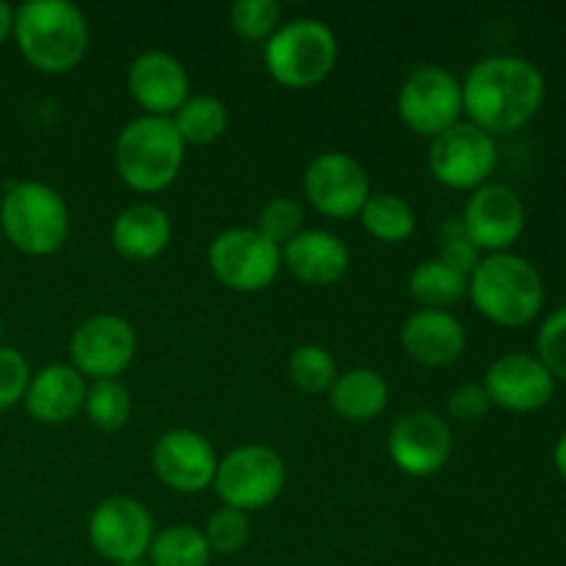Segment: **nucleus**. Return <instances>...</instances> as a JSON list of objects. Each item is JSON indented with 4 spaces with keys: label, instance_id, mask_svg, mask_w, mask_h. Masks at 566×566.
Returning <instances> with one entry per match:
<instances>
[{
    "label": "nucleus",
    "instance_id": "nucleus-1",
    "mask_svg": "<svg viewBox=\"0 0 566 566\" xmlns=\"http://www.w3.org/2000/svg\"><path fill=\"white\" fill-rule=\"evenodd\" d=\"M545 103L539 66L520 55H486L462 81L468 122L484 133H514L528 125Z\"/></svg>",
    "mask_w": 566,
    "mask_h": 566
},
{
    "label": "nucleus",
    "instance_id": "nucleus-2",
    "mask_svg": "<svg viewBox=\"0 0 566 566\" xmlns=\"http://www.w3.org/2000/svg\"><path fill=\"white\" fill-rule=\"evenodd\" d=\"M17 48L33 70L64 75L88 50L86 14L70 0H28L14 9Z\"/></svg>",
    "mask_w": 566,
    "mask_h": 566
},
{
    "label": "nucleus",
    "instance_id": "nucleus-3",
    "mask_svg": "<svg viewBox=\"0 0 566 566\" xmlns=\"http://www.w3.org/2000/svg\"><path fill=\"white\" fill-rule=\"evenodd\" d=\"M468 296L486 321L517 329L542 313L545 285L528 260L514 252H501L481 258L468 280Z\"/></svg>",
    "mask_w": 566,
    "mask_h": 566
},
{
    "label": "nucleus",
    "instance_id": "nucleus-4",
    "mask_svg": "<svg viewBox=\"0 0 566 566\" xmlns=\"http://www.w3.org/2000/svg\"><path fill=\"white\" fill-rule=\"evenodd\" d=\"M186 144L169 116H138L116 136V175L138 193H158L177 180Z\"/></svg>",
    "mask_w": 566,
    "mask_h": 566
},
{
    "label": "nucleus",
    "instance_id": "nucleus-5",
    "mask_svg": "<svg viewBox=\"0 0 566 566\" xmlns=\"http://www.w3.org/2000/svg\"><path fill=\"white\" fill-rule=\"evenodd\" d=\"M0 227L17 252L50 258L70 238V208L64 197L44 182H9L0 202Z\"/></svg>",
    "mask_w": 566,
    "mask_h": 566
},
{
    "label": "nucleus",
    "instance_id": "nucleus-6",
    "mask_svg": "<svg viewBox=\"0 0 566 566\" xmlns=\"http://www.w3.org/2000/svg\"><path fill=\"white\" fill-rule=\"evenodd\" d=\"M265 70L285 88H313L337 64V36L315 17L282 22L263 50Z\"/></svg>",
    "mask_w": 566,
    "mask_h": 566
},
{
    "label": "nucleus",
    "instance_id": "nucleus-7",
    "mask_svg": "<svg viewBox=\"0 0 566 566\" xmlns=\"http://www.w3.org/2000/svg\"><path fill=\"white\" fill-rule=\"evenodd\" d=\"M287 481L285 459L269 446H241L219 459L213 490L227 509L260 512L282 495Z\"/></svg>",
    "mask_w": 566,
    "mask_h": 566
},
{
    "label": "nucleus",
    "instance_id": "nucleus-8",
    "mask_svg": "<svg viewBox=\"0 0 566 566\" xmlns=\"http://www.w3.org/2000/svg\"><path fill=\"white\" fill-rule=\"evenodd\" d=\"M208 265L216 280L235 293H260L282 271V249L265 241L254 227H232L213 238Z\"/></svg>",
    "mask_w": 566,
    "mask_h": 566
},
{
    "label": "nucleus",
    "instance_id": "nucleus-9",
    "mask_svg": "<svg viewBox=\"0 0 566 566\" xmlns=\"http://www.w3.org/2000/svg\"><path fill=\"white\" fill-rule=\"evenodd\" d=\"M398 119L423 138H437L462 122V81L446 66H420L398 88Z\"/></svg>",
    "mask_w": 566,
    "mask_h": 566
},
{
    "label": "nucleus",
    "instance_id": "nucleus-10",
    "mask_svg": "<svg viewBox=\"0 0 566 566\" xmlns=\"http://www.w3.org/2000/svg\"><path fill=\"white\" fill-rule=\"evenodd\" d=\"M497 166L495 136L475 127L473 122H457L431 138L429 171L440 186L453 191H475L486 186Z\"/></svg>",
    "mask_w": 566,
    "mask_h": 566
},
{
    "label": "nucleus",
    "instance_id": "nucleus-11",
    "mask_svg": "<svg viewBox=\"0 0 566 566\" xmlns=\"http://www.w3.org/2000/svg\"><path fill=\"white\" fill-rule=\"evenodd\" d=\"M153 539V514L133 497H105L88 517V542L94 553L114 566L144 562Z\"/></svg>",
    "mask_w": 566,
    "mask_h": 566
},
{
    "label": "nucleus",
    "instance_id": "nucleus-12",
    "mask_svg": "<svg viewBox=\"0 0 566 566\" xmlns=\"http://www.w3.org/2000/svg\"><path fill=\"white\" fill-rule=\"evenodd\" d=\"M136 329L119 315H92L70 340L72 368L92 381L119 379L136 357Z\"/></svg>",
    "mask_w": 566,
    "mask_h": 566
},
{
    "label": "nucleus",
    "instance_id": "nucleus-13",
    "mask_svg": "<svg viewBox=\"0 0 566 566\" xmlns=\"http://www.w3.org/2000/svg\"><path fill=\"white\" fill-rule=\"evenodd\" d=\"M387 453L401 473L431 479L453 453V431L446 418L429 409H415L396 420L387 437Z\"/></svg>",
    "mask_w": 566,
    "mask_h": 566
},
{
    "label": "nucleus",
    "instance_id": "nucleus-14",
    "mask_svg": "<svg viewBox=\"0 0 566 566\" xmlns=\"http://www.w3.org/2000/svg\"><path fill=\"white\" fill-rule=\"evenodd\" d=\"M304 197L326 219H352L368 202L370 180L348 153H324L304 171Z\"/></svg>",
    "mask_w": 566,
    "mask_h": 566
},
{
    "label": "nucleus",
    "instance_id": "nucleus-15",
    "mask_svg": "<svg viewBox=\"0 0 566 566\" xmlns=\"http://www.w3.org/2000/svg\"><path fill=\"white\" fill-rule=\"evenodd\" d=\"M462 224L479 252H509L525 230V205L514 188L486 182L470 193Z\"/></svg>",
    "mask_w": 566,
    "mask_h": 566
},
{
    "label": "nucleus",
    "instance_id": "nucleus-16",
    "mask_svg": "<svg viewBox=\"0 0 566 566\" xmlns=\"http://www.w3.org/2000/svg\"><path fill=\"white\" fill-rule=\"evenodd\" d=\"M216 457L208 437L191 429H171L160 434L153 446V470L160 484L182 495H199L213 486Z\"/></svg>",
    "mask_w": 566,
    "mask_h": 566
},
{
    "label": "nucleus",
    "instance_id": "nucleus-17",
    "mask_svg": "<svg viewBox=\"0 0 566 566\" xmlns=\"http://www.w3.org/2000/svg\"><path fill=\"white\" fill-rule=\"evenodd\" d=\"M484 390L495 407L509 412H536L556 392V379L536 354H503L486 368Z\"/></svg>",
    "mask_w": 566,
    "mask_h": 566
},
{
    "label": "nucleus",
    "instance_id": "nucleus-18",
    "mask_svg": "<svg viewBox=\"0 0 566 566\" xmlns=\"http://www.w3.org/2000/svg\"><path fill=\"white\" fill-rule=\"evenodd\" d=\"M127 88L147 116H175L191 97V77L180 59L164 50L142 53L127 70Z\"/></svg>",
    "mask_w": 566,
    "mask_h": 566
},
{
    "label": "nucleus",
    "instance_id": "nucleus-19",
    "mask_svg": "<svg viewBox=\"0 0 566 566\" xmlns=\"http://www.w3.org/2000/svg\"><path fill=\"white\" fill-rule=\"evenodd\" d=\"M401 346L423 368H446L464 354L468 332L448 310H418L401 326Z\"/></svg>",
    "mask_w": 566,
    "mask_h": 566
},
{
    "label": "nucleus",
    "instance_id": "nucleus-20",
    "mask_svg": "<svg viewBox=\"0 0 566 566\" xmlns=\"http://www.w3.org/2000/svg\"><path fill=\"white\" fill-rule=\"evenodd\" d=\"M282 265L304 285L326 287L348 274L352 254L335 232L302 230L282 247Z\"/></svg>",
    "mask_w": 566,
    "mask_h": 566
},
{
    "label": "nucleus",
    "instance_id": "nucleus-21",
    "mask_svg": "<svg viewBox=\"0 0 566 566\" xmlns=\"http://www.w3.org/2000/svg\"><path fill=\"white\" fill-rule=\"evenodd\" d=\"M86 379L72 365H48L31 376L25 392V409L44 426H61L75 420L86 403Z\"/></svg>",
    "mask_w": 566,
    "mask_h": 566
},
{
    "label": "nucleus",
    "instance_id": "nucleus-22",
    "mask_svg": "<svg viewBox=\"0 0 566 566\" xmlns=\"http://www.w3.org/2000/svg\"><path fill=\"white\" fill-rule=\"evenodd\" d=\"M111 243L127 260H155L171 243V219L153 202L127 205L111 224Z\"/></svg>",
    "mask_w": 566,
    "mask_h": 566
},
{
    "label": "nucleus",
    "instance_id": "nucleus-23",
    "mask_svg": "<svg viewBox=\"0 0 566 566\" xmlns=\"http://www.w3.org/2000/svg\"><path fill=\"white\" fill-rule=\"evenodd\" d=\"M332 409L348 423H370L379 418L390 401V387L385 376L370 368H352L337 374L335 385L326 392Z\"/></svg>",
    "mask_w": 566,
    "mask_h": 566
},
{
    "label": "nucleus",
    "instance_id": "nucleus-24",
    "mask_svg": "<svg viewBox=\"0 0 566 566\" xmlns=\"http://www.w3.org/2000/svg\"><path fill=\"white\" fill-rule=\"evenodd\" d=\"M468 280L470 276L453 271L440 258H431L409 274L407 287L409 296L423 310H446L468 296Z\"/></svg>",
    "mask_w": 566,
    "mask_h": 566
},
{
    "label": "nucleus",
    "instance_id": "nucleus-25",
    "mask_svg": "<svg viewBox=\"0 0 566 566\" xmlns=\"http://www.w3.org/2000/svg\"><path fill=\"white\" fill-rule=\"evenodd\" d=\"M363 230L381 243H403L418 227L412 205L396 193H370L359 210Z\"/></svg>",
    "mask_w": 566,
    "mask_h": 566
},
{
    "label": "nucleus",
    "instance_id": "nucleus-26",
    "mask_svg": "<svg viewBox=\"0 0 566 566\" xmlns=\"http://www.w3.org/2000/svg\"><path fill=\"white\" fill-rule=\"evenodd\" d=\"M227 105L221 99L210 97V94H191L186 103L177 108L171 116L177 133H180L182 144H193V147H205L224 136L227 130Z\"/></svg>",
    "mask_w": 566,
    "mask_h": 566
},
{
    "label": "nucleus",
    "instance_id": "nucleus-27",
    "mask_svg": "<svg viewBox=\"0 0 566 566\" xmlns=\"http://www.w3.org/2000/svg\"><path fill=\"white\" fill-rule=\"evenodd\" d=\"M147 558L149 566H208L213 553H210L202 531L180 523L155 531Z\"/></svg>",
    "mask_w": 566,
    "mask_h": 566
},
{
    "label": "nucleus",
    "instance_id": "nucleus-28",
    "mask_svg": "<svg viewBox=\"0 0 566 566\" xmlns=\"http://www.w3.org/2000/svg\"><path fill=\"white\" fill-rule=\"evenodd\" d=\"M287 374H291V381L302 392H307V396H324L335 385L337 363L329 348L304 343V346L293 348L291 357H287Z\"/></svg>",
    "mask_w": 566,
    "mask_h": 566
},
{
    "label": "nucleus",
    "instance_id": "nucleus-29",
    "mask_svg": "<svg viewBox=\"0 0 566 566\" xmlns=\"http://www.w3.org/2000/svg\"><path fill=\"white\" fill-rule=\"evenodd\" d=\"M130 392L122 385L119 379H105V381H92L86 390V403H83V412H86L88 423L99 431H119L122 426L130 418Z\"/></svg>",
    "mask_w": 566,
    "mask_h": 566
},
{
    "label": "nucleus",
    "instance_id": "nucleus-30",
    "mask_svg": "<svg viewBox=\"0 0 566 566\" xmlns=\"http://www.w3.org/2000/svg\"><path fill=\"white\" fill-rule=\"evenodd\" d=\"M202 534L208 539L210 553H216V556H235V553L247 547L252 525H249V514L221 506L219 512L210 514Z\"/></svg>",
    "mask_w": 566,
    "mask_h": 566
},
{
    "label": "nucleus",
    "instance_id": "nucleus-31",
    "mask_svg": "<svg viewBox=\"0 0 566 566\" xmlns=\"http://www.w3.org/2000/svg\"><path fill=\"white\" fill-rule=\"evenodd\" d=\"M302 224H304L302 205H298L296 199L276 197V199H269V202L260 208L258 227H254V230H258L265 241H271L274 247L282 249L285 243H291L293 238L302 232Z\"/></svg>",
    "mask_w": 566,
    "mask_h": 566
},
{
    "label": "nucleus",
    "instance_id": "nucleus-32",
    "mask_svg": "<svg viewBox=\"0 0 566 566\" xmlns=\"http://www.w3.org/2000/svg\"><path fill=\"white\" fill-rule=\"evenodd\" d=\"M230 22L249 42H269L282 25V9L276 0H241L230 9Z\"/></svg>",
    "mask_w": 566,
    "mask_h": 566
},
{
    "label": "nucleus",
    "instance_id": "nucleus-33",
    "mask_svg": "<svg viewBox=\"0 0 566 566\" xmlns=\"http://www.w3.org/2000/svg\"><path fill=\"white\" fill-rule=\"evenodd\" d=\"M536 357L556 381H566V304L551 313L536 335Z\"/></svg>",
    "mask_w": 566,
    "mask_h": 566
},
{
    "label": "nucleus",
    "instance_id": "nucleus-34",
    "mask_svg": "<svg viewBox=\"0 0 566 566\" xmlns=\"http://www.w3.org/2000/svg\"><path fill=\"white\" fill-rule=\"evenodd\" d=\"M442 238V252L440 260L446 265H451L459 274L470 276L475 271V265L481 263V252L475 249V243L470 241L468 230H464L462 219H448L446 224L440 227Z\"/></svg>",
    "mask_w": 566,
    "mask_h": 566
},
{
    "label": "nucleus",
    "instance_id": "nucleus-35",
    "mask_svg": "<svg viewBox=\"0 0 566 566\" xmlns=\"http://www.w3.org/2000/svg\"><path fill=\"white\" fill-rule=\"evenodd\" d=\"M31 376L28 359L17 348L0 346V412L25 401Z\"/></svg>",
    "mask_w": 566,
    "mask_h": 566
},
{
    "label": "nucleus",
    "instance_id": "nucleus-36",
    "mask_svg": "<svg viewBox=\"0 0 566 566\" xmlns=\"http://www.w3.org/2000/svg\"><path fill=\"white\" fill-rule=\"evenodd\" d=\"M492 401L486 396L484 385H462L451 392L448 398V412L459 423H479L486 412H490Z\"/></svg>",
    "mask_w": 566,
    "mask_h": 566
},
{
    "label": "nucleus",
    "instance_id": "nucleus-37",
    "mask_svg": "<svg viewBox=\"0 0 566 566\" xmlns=\"http://www.w3.org/2000/svg\"><path fill=\"white\" fill-rule=\"evenodd\" d=\"M14 33V6L0 0V44Z\"/></svg>",
    "mask_w": 566,
    "mask_h": 566
},
{
    "label": "nucleus",
    "instance_id": "nucleus-38",
    "mask_svg": "<svg viewBox=\"0 0 566 566\" xmlns=\"http://www.w3.org/2000/svg\"><path fill=\"white\" fill-rule=\"evenodd\" d=\"M553 464H556L558 475L566 481V434L556 442V448H553Z\"/></svg>",
    "mask_w": 566,
    "mask_h": 566
},
{
    "label": "nucleus",
    "instance_id": "nucleus-39",
    "mask_svg": "<svg viewBox=\"0 0 566 566\" xmlns=\"http://www.w3.org/2000/svg\"><path fill=\"white\" fill-rule=\"evenodd\" d=\"M119 566H149L147 562H133V564H119Z\"/></svg>",
    "mask_w": 566,
    "mask_h": 566
},
{
    "label": "nucleus",
    "instance_id": "nucleus-40",
    "mask_svg": "<svg viewBox=\"0 0 566 566\" xmlns=\"http://www.w3.org/2000/svg\"><path fill=\"white\" fill-rule=\"evenodd\" d=\"M0 337H3V321H0Z\"/></svg>",
    "mask_w": 566,
    "mask_h": 566
}]
</instances>
